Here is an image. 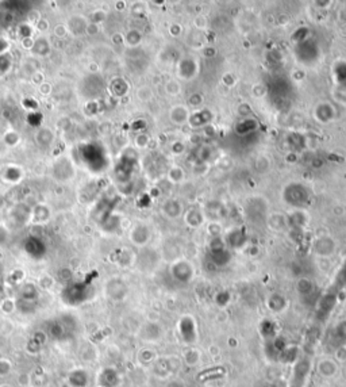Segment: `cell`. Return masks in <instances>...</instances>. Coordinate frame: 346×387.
I'll list each match as a JSON object with an SVG mask.
<instances>
[{
	"instance_id": "obj_1",
	"label": "cell",
	"mask_w": 346,
	"mask_h": 387,
	"mask_svg": "<svg viewBox=\"0 0 346 387\" xmlns=\"http://www.w3.org/2000/svg\"><path fill=\"white\" fill-rule=\"evenodd\" d=\"M310 368L311 364L308 360L300 359L296 360L295 368H294V372H292L291 378V386L292 387H303L306 384V380L310 375Z\"/></svg>"
},
{
	"instance_id": "obj_2",
	"label": "cell",
	"mask_w": 346,
	"mask_h": 387,
	"mask_svg": "<svg viewBox=\"0 0 346 387\" xmlns=\"http://www.w3.org/2000/svg\"><path fill=\"white\" fill-rule=\"evenodd\" d=\"M88 383H90V375L83 368L73 370L68 375V384L71 387H86Z\"/></svg>"
},
{
	"instance_id": "obj_3",
	"label": "cell",
	"mask_w": 346,
	"mask_h": 387,
	"mask_svg": "<svg viewBox=\"0 0 346 387\" xmlns=\"http://www.w3.org/2000/svg\"><path fill=\"white\" fill-rule=\"evenodd\" d=\"M99 383L102 387H115L119 383L118 372L114 368H104L99 375Z\"/></svg>"
},
{
	"instance_id": "obj_4",
	"label": "cell",
	"mask_w": 346,
	"mask_h": 387,
	"mask_svg": "<svg viewBox=\"0 0 346 387\" xmlns=\"http://www.w3.org/2000/svg\"><path fill=\"white\" fill-rule=\"evenodd\" d=\"M318 372L321 375L326 376V378H330V376H334L335 372H337V366L333 360L325 359L321 360L318 363Z\"/></svg>"
},
{
	"instance_id": "obj_5",
	"label": "cell",
	"mask_w": 346,
	"mask_h": 387,
	"mask_svg": "<svg viewBox=\"0 0 346 387\" xmlns=\"http://www.w3.org/2000/svg\"><path fill=\"white\" fill-rule=\"evenodd\" d=\"M12 370V363L8 359H0V376H7Z\"/></svg>"
},
{
	"instance_id": "obj_6",
	"label": "cell",
	"mask_w": 346,
	"mask_h": 387,
	"mask_svg": "<svg viewBox=\"0 0 346 387\" xmlns=\"http://www.w3.org/2000/svg\"><path fill=\"white\" fill-rule=\"evenodd\" d=\"M199 359H200V357H199V353H197L196 351H192V349L189 352H187V355H185V362L188 364H191V366L196 364L197 362H199Z\"/></svg>"
},
{
	"instance_id": "obj_7",
	"label": "cell",
	"mask_w": 346,
	"mask_h": 387,
	"mask_svg": "<svg viewBox=\"0 0 346 387\" xmlns=\"http://www.w3.org/2000/svg\"><path fill=\"white\" fill-rule=\"evenodd\" d=\"M310 387H315V386H310Z\"/></svg>"
}]
</instances>
